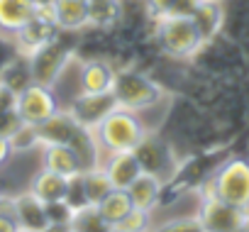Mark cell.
Here are the masks:
<instances>
[{"label":"cell","instance_id":"obj_1","mask_svg":"<svg viewBox=\"0 0 249 232\" xmlns=\"http://www.w3.org/2000/svg\"><path fill=\"white\" fill-rule=\"evenodd\" d=\"M93 135L103 152L115 154V152H135L147 140L149 132L132 110L115 107L107 118H103L98 123Z\"/></svg>","mask_w":249,"mask_h":232},{"label":"cell","instance_id":"obj_2","mask_svg":"<svg viewBox=\"0 0 249 232\" xmlns=\"http://www.w3.org/2000/svg\"><path fill=\"white\" fill-rule=\"evenodd\" d=\"M203 196H215L225 203L249 210V161L227 159L220 164L203 186Z\"/></svg>","mask_w":249,"mask_h":232},{"label":"cell","instance_id":"obj_3","mask_svg":"<svg viewBox=\"0 0 249 232\" xmlns=\"http://www.w3.org/2000/svg\"><path fill=\"white\" fill-rule=\"evenodd\" d=\"M157 37H159V47L174 59H188L205 44L193 18L188 15L161 18L157 22Z\"/></svg>","mask_w":249,"mask_h":232},{"label":"cell","instance_id":"obj_4","mask_svg":"<svg viewBox=\"0 0 249 232\" xmlns=\"http://www.w3.org/2000/svg\"><path fill=\"white\" fill-rule=\"evenodd\" d=\"M112 95L117 100V107L124 110H144L157 105L161 100V88L144 73L140 71H117L115 83H112Z\"/></svg>","mask_w":249,"mask_h":232},{"label":"cell","instance_id":"obj_5","mask_svg":"<svg viewBox=\"0 0 249 232\" xmlns=\"http://www.w3.org/2000/svg\"><path fill=\"white\" fill-rule=\"evenodd\" d=\"M59 25L56 18L52 13V5H35L32 15L27 18V22L13 35L18 54L22 59H30L37 49L47 47L49 42H54L59 37Z\"/></svg>","mask_w":249,"mask_h":232},{"label":"cell","instance_id":"obj_6","mask_svg":"<svg viewBox=\"0 0 249 232\" xmlns=\"http://www.w3.org/2000/svg\"><path fill=\"white\" fill-rule=\"evenodd\" d=\"M196 215L205 232H239V230L249 227L247 208H237L215 196H203Z\"/></svg>","mask_w":249,"mask_h":232},{"label":"cell","instance_id":"obj_7","mask_svg":"<svg viewBox=\"0 0 249 232\" xmlns=\"http://www.w3.org/2000/svg\"><path fill=\"white\" fill-rule=\"evenodd\" d=\"M73 59V47L61 42L59 37L54 42H49L47 47L37 49L27 64H30V76L35 83H42V86H54L59 81V76L64 73V69L69 66V61Z\"/></svg>","mask_w":249,"mask_h":232},{"label":"cell","instance_id":"obj_8","mask_svg":"<svg viewBox=\"0 0 249 232\" xmlns=\"http://www.w3.org/2000/svg\"><path fill=\"white\" fill-rule=\"evenodd\" d=\"M59 110V100L54 95V90L49 86H42V83H30L25 86L20 93H18V100H15V112L20 115V120L25 125H42L47 123L52 115Z\"/></svg>","mask_w":249,"mask_h":232},{"label":"cell","instance_id":"obj_9","mask_svg":"<svg viewBox=\"0 0 249 232\" xmlns=\"http://www.w3.org/2000/svg\"><path fill=\"white\" fill-rule=\"evenodd\" d=\"M115 107H117V100H115L112 90L110 93H78L71 100L69 112L78 125H83L88 130H95L98 123L103 118H107Z\"/></svg>","mask_w":249,"mask_h":232},{"label":"cell","instance_id":"obj_10","mask_svg":"<svg viewBox=\"0 0 249 232\" xmlns=\"http://www.w3.org/2000/svg\"><path fill=\"white\" fill-rule=\"evenodd\" d=\"M13 215L20 225V232H44L49 227L44 203L30 191L13 198Z\"/></svg>","mask_w":249,"mask_h":232},{"label":"cell","instance_id":"obj_11","mask_svg":"<svg viewBox=\"0 0 249 232\" xmlns=\"http://www.w3.org/2000/svg\"><path fill=\"white\" fill-rule=\"evenodd\" d=\"M112 183V188H124L127 191L130 183L142 174V166L135 157V152H115V154H107V159L100 164Z\"/></svg>","mask_w":249,"mask_h":232},{"label":"cell","instance_id":"obj_12","mask_svg":"<svg viewBox=\"0 0 249 232\" xmlns=\"http://www.w3.org/2000/svg\"><path fill=\"white\" fill-rule=\"evenodd\" d=\"M135 157H137L142 171L154 174V176H159L161 181H164V169L171 171V166H174V164H171L169 144H164V142H159V140H154V137H149V135H147V140L135 149Z\"/></svg>","mask_w":249,"mask_h":232},{"label":"cell","instance_id":"obj_13","mask_svg":"<svg viewBox=\"0 0 249 232\" xmlns=\"http://www.w3.org/2000/svg\"><path fill=\"white\" fill-rule=\"evenodd\" d=\"M115 73L117 71L107 61H100V59L86 61L78 73L81 93H110L112 83H115Z\"/></svg>","mask_w":249,"mask_h":232},{"label":"cell","instance_id":"obj_14","mask_svg":"<svg viewBox=\"0 0 249 232\" xmlns=\"http://www.w3.org/2000/svg\"><path fill=\"white\" fill-rule=\"evenodd\" d=\"M90 0H52V13L56 18L59 30L76 32L88 25Z\"/></svg>","mask_w":249,"mask_h":232},{"label":"cell","instance_id":"obj_15","mask_svg":"<svg viewBox=\"0 0 249 232\" xmlns=\"http://www.w3.org/2000/svg\"><path fill=\"white\" fill-rule=\"evenodd\" d=\"M42 164L49 171H56L66 178L81 174V159L69 144H42Z\"/></svg>","mask_w":249,"mask_h":232},{"label":"cell","instance_id":"obj_16","mask_svg":"<svg viewBox=\"0 0 249 232\" xmlns=\"http://www.w3.org/2000/svg\"><path fill=\"white\" fill-rule=\"evenodd\" d=\"M66 191H69V178L61 176V174H56V171H49V169H42L30 181V193L37 196L42 203L64 200L66 198Z\"/></svg>","mask_w":249,"mask_h":232},{"label":"cell","instance_id":"obj_17","mask_svg":"<svg viewBox=\"0 0 249 232\" xmlns=\"http://www.w3.org/2000/svg\"><path fill=\"white\" fill-rule=\"evenodd\" d=\"M161 191H164V181L154 174H147L142 171L127 188L130 198H132V205L135 208H144V210H152L159 198H161Z\"/></svg>","mask_w":249,"mask_h":232},{"label":"cell","instance_id":"obj_18","mask_svg":"<svg viewBox=\"0 0 249 232\" xmlns=\"http://www.w3.org/2000/svg\"><path fill=\"white\" fill-rule=\"evenodd\" d=\"M191 18H193L203 42L213 39L222 27V5H220V0H198Z\"/></svg>","mask_w":249,"mask_h":232},{"label":"cell","instance_id":"obj_19","mask_svg":"<svg viewBox=\"0 0 249 232\" xmlns=\"http://www.w3.org/2000/svg\"><path fill=\"white\" fill-rule=\"evenodd\" d=\"M32 10H35L32 0H0V32L13 37L27 22Z\"/></svg>","mask_w":249,"mask_h":232},{"label":"cell","instance_id":"obj_20","mask_svg":"<svg viewBox=\"0 0 249 232\" xmlns=\"http://www.w3.org/2000/svg\"><path fill=\"white\" fill-rule=\"evenodd\" d=\"M95 208L103 215V220L112 227V225H120L124 220V215H127L135 205H132V198H130V193L124 188H112Z\"/></svg>","mask_w":249,"mask_h":232},{"label":"cell","instance_id":"obj_21","mask_svg":"<svg viewBox=\"0 0 249 232\" xmlns=\"http://www.w3.org/2000/svg\"><path fill=\"white\" fill-rule=\"evenodd\" d=\"M81 181H83V191H86L88 205H98L112 191V183H110V178H107L103 166H90V169L81 171Z\"/></svg>","mask_w":249,"mask_h":232},{"label":"cell","instance_id":"obj_22","mask_svg":"<svg viewBox=\"0 0 249 232\" xmlns=\"http://www.w3.org/2000/svg\"><path fill=\"white\" fill-rule=\"evenodd\" d=\"M122 15L120 0H90L88 10V25L93 27H112Z\"/></svg>","mask_w":249,"mask_h":232},{"label":"cell","instance_id":"obj_23","mask_svg":"<svg viewBox=\"0 0 249 232\" xmlns=\"http://www.w3.org/2000/svg\"><path fill=\"white\" fill-rule=\"evenodd\" d=\"M71 227H73V232H107L110 230V225L103 220V215L98 213L95 205L76 210L71 217Z\"/></svg>","mask_w":249,"mask_h":232},{"label":"cell","instance_id":"obj_24","mask_svg":"<svg viewBox=\"0 0 249 232\" xmlns=\"http://www.w3.org/2000/svg\"><path fill=\"white\" fill-rule=\"evenodd\" d=\"M8 140H10L13 152H30V149H35V147H42L37 127H35V125H25V123H22Z\"/></svg>","mask_w":249,"mask_h":232},{"label":"cell","instance_id":"obj_25","mask_svg":"<svg viewBox=\"0 0 249 232\" xmlns=\"http://www.w3.org/2000/svg\"><path fill=\"white\" fill-rule=\"evenodd\" d=\"M117 227H122L124 232H152V227H154V222H152V210L132 208Z\"/></svg>","mask_w":249,"mask_h":232},{"label":"cell","instance_id":"obj_26","mask_svg":"<svg viewBox=\"0 0 249 232\" xmlns=\"http://www.w3.org/2000/svg\"><path fill=\"white\" fill-rule=\"evenodd\" d=\"M152 232H205L198 215H186V217H174V220H166L161 227L152 230Z\"/></svg>","mask_w":249,"mask_h":232},{"label":"cell","instance_id":"obj_27","mask_svg":"<svg viewBox=\"0 0 249 232\" xmlns=\"http://www.w3.org/2000/svg\"><path fill=\"white\" fill-rule=\"evenodd\" d=\"M66 203H69V208L76 213V210H83V208H88V200H86V191H83V181H81V174H76V176H71L69 178V191H66V198H64Z\"/></svg>","mask_w":249,"mask_h":232},{"label":"cell","instance_id":"obj_28","mask_svg":"<svg viewBox=\"0 0 249 232\" xmlns=\"http://www.w3.org/2000/svg\"><path fill=\"white\" fill-rule=\"evenodd\" d=\"M18 47H15V39L10 35H3L0 32V73H3L15 59H18Z\"/></svg>","mask_w":249,"mask_h":232},{"label":"cell","instance_id":"obj_29","mask_svg":"<svg viewBox=\"0 0 249 232\" xmlns=\"http://www.w3.org/2000/svg\"><path fill=\"white\" fill-rule=\"evenodd\" d=\"M44 208H47V217H49V222H71V217H73V210L69 208L66 200L44 203Z\"/></svg>","mask_w":249,"mask_h":232},{"label":"cell","instance_id":"obj_30","mask_svg":"<svg viewBox=\"0 0 249 232\" xmlns=\"http://www.w3.org/2000/svg\"><path fill=\"white\" fill-rule=\"evenodd\" d=\"M174 3H176V0H147V10H149V15H152V18L159 22L161 18L171 15Z\"/></svg>","mask_w":249,"mask_h":232},{"label":"cell","instance_id":"obj_31","mask_svg":"<svg viewBox=\"0 0 249 232\" xmlns=\"http://www.w3.org/2000/svg\"><path fill=\"white\" fill-rule=\"evenodd\" d=\"M0 232H20V225L13 213H0Z\"/></svg>","mask_w":249,"mask_h":232},{"label":"cell","instance_id":"obj_32","mask_svg":"<svg viewBox=\"0 0 249 232\" xmlns=\"http://www.w3.org/2000/svg\"><path fill=\"white\" fill-rule=\"evenodd\" d=\"M10 154H13V147H10V140L5 137V135H0V166H3L8 159H10Z\"/></svg>","mask_w":249,"mask_h":232},{"label":"cell","instance_id":"obj_33","mask_svg":"<svg viewBox=\"0 0 249 232\" xmlns=\"http://www.w3.org/2000/svg\"><path fill=\"white\" fill-rule=\"evenodd\" d=\"M44 232H73L71 222H49V227Z\"/></svg>","mask_w":249,"mask_h":232},{"label":"cell","instance_id":"obj_34","mask_svg":"<svg viewBox=\"0 0 249 232\" xmlns=\"http://www.w3.org/2000/svg\"><path fill=\"white\" fill-rule=\"evenodd\" d=\"M35 5H52V0H32Z\"/></svg>","mask_w":249,"mask_h":232},{"label":"cell","instance_id":"obj_35","mask_svg":"<svg viewBox=\"0 0 249 232\" xmlns=\"http://www.w3.org/2000/svg\"><path fill=\"white\" fill-rule=\"evenodd\" d=\"M107 232H124V230H122V227H117V225H112V227H110Z\"/></svg>","mask_w":249,"mask_h":232},{"label":"cell","instance_id":"obj_36","mask_svg":"<svg viewBox=\"0 0 249 232\" xmlns=\"http://www.w3.org/2000/svg\"><path fill=\"white\" fill-rule=\"evenodd\" d=\"M239 232H249V227H244V230H239Z\"/></svg>","mask_w":249,"mask_h":232}]
</instances>
